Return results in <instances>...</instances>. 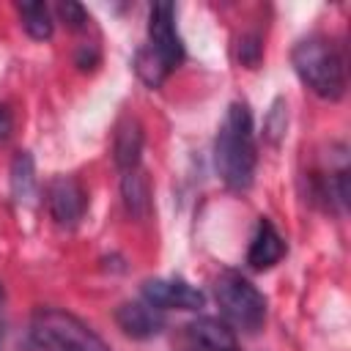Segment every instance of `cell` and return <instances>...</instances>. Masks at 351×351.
Here are the masks:
<instances>
[{
    "label": "cell",
    "mask_w": 351,
    "mask_h": 351,
    "mask_svg": "<svg viewBox=\"0 0 351 351\" xmlns=\"http://www.w3.org/2000/svg\"><path fill=\"white\" fill-rule=\"evenodd\" d=\"M255 129H252V112L247 101H233L225 112V121L214 140V165L219 178L236 189L244 192L252 186L255 178Z\"/></svg>",
    "instance_id": "obj_1"
},
{
    "label": "cell",
    "mask_w": 351,
    "mask_h": 351,
    "mask_svg": "<svg viewBox=\"0 0 351 351\" xmlns=\"http://www.w3.org/2000/svg\"><path fill=\"white\" fill-rule=\"evenodd\" d=\"M291 63L299 80L315 96L337 101L346 93V60L337 52L335 41L324 36H307L293 47Z\"/></svg>",
    "instance_id": "obj_2"
},
{
    "label": "cell",
    "mask_w": 351,
    "mask_h": 351,
    "mask_svg": "<svg viewBox=\"0 0 351 351\" xmlns=\"http://www.w3.org/2000/svg\"><path fill=\"white\" fill-rule=\"evenodd\" d=\"M214 299L230 329L255 335L266 321V296L239 271L225 269L214 280Z\"/></svg>",
    "instance_id": "obj_3"
},
{
    "label": "cell",
    "mask_w": 351,
    "mask_h": 351,
    "mask_svg": "<svg viewBox=\"0 0 351 351\" xmlns=\"http://www.w3.org/2000/svg\"><path fill=\"white\" fill-rule=\"evenodd\" d=\"M30 337L41 351H110L85 321L55 307L36 310L30 321Z\"/></svg>",
    "instance_id": "obj_4"
},
{
    "label": "cell",
    "mask_w": 351,
    "mask_h": 351,
    "mask_svg": "<svg viewBox=\"0 0 351 351\" xmlns=\"http://www.w3.org/2000/svg\"><path fill=\"white\" fill-rule=\"evenodd\" d=\"M145 49L154 55V60L170 74L184 60V44L176 30V5L162 0L151 5L148 14V44Z\"/></svg>",
    "instance_id": "obj_5"
},
{
    "label": "cell",
    "mask_w": 351,
    "mask_h": 351,
    "mask_svg": "<svg viewBox=\"0 0 351 351\" xmlns=\"http://www.w3.org/2000/svg\"><path fill=\"white\" fill-rule=\"evenodd\" d=\"M173 348L176 351H239V340L222 318L200 315L178 329Z\"/></svg>",
    "instance_id": "obj_6"
},
{
    "label": "cell",
    "mask_w": 351,
    "mask_h": 351,
    "mask_svg": "<svg viewBox=\"0 0 351 351\" xmlns=\"http://www.w3.org/2000/svg\"><path fill=\"white\" fill-rule=\"evenodd\" d=\"M47 206H49V214L52 219L66 228V230H74L82 217H85V206H88V197H85V189L77 178L71 176H55L47 186Z\"/></svg>",
    "instance_id": "obj_7"
},
{
    "label": "cell",
    "mask_w": 351,
    "mask_h": 351,
    "mask_svg": "<svg viewBox=\"0 0 351 351\" xmlns=\"http://www.w3.org/2000/svg\"><path fill=\"white\" fill-rule=\"evenodd\" d=\"M140 291H143V302L154 304L156 310H200L206 304L203 291L178 277L145 280Z\"/></svg>",
    "instance_id": "obj_8"
},
{
    "label": "cell",
    "mask_w": 351,
    "mask_h": 351,
    "mask_svg": "<svg viewBox=\"0 0 351 351\" xmlns=\"http://www.w3.org/2000/svg\"><path fill=\"white\" fill-rule=\"evenodd\" d=\"M115 321L118 326L129 335V337H137V340H145V337H154L165 329V315L162 310H156L154 304L148 302H123L118 310H115Z\"/></svg>",
    "instance_id": "obj_9"
},
{
    "label": "cell",
    "mask_w": 351,
    "mask_h": 351,
    "mask_svg": "<svg viewBox=\"0 0 351 351\" xmlns=\"http://www.w3.org/2000/svg\"><path fill=\"white\" fill-rule=\"evenodd\" d=\"M282 255H285V239L277 233V228L266 217H261L255 236L250 241V250H247V263L255 271H263V269H271L274 263H280Z\"/></svg>",
    "instance_id": "obj_10"
},
{
    "label": "cell",
    "mask_w": 351,
    "mask_h": 351,
    "mask_svg": "<svg viewBox=\"0 0 351 351\" xmlns=\"http://www.w3.org/2000/svg\"><path fill=\"white\" fill-rule=\"evenodd\" d=\"M140 154H143V126L137 118H123L115 126V140H112V156L115 165L129 173L140 167Z\"/></svg>",
    "instance_id": "obj_11"
},
{
    "label": "cell",
    "mask_w": 351,
    "mask_h": 351,
    "mask_svg": "<svg viewBox=\"0 0 351 351\" xmlns=\"http://www.w3.org/2000/svg\"><path fill=\"white\" fill-rule=\"evenodd\" d=\"M121 195H123V206H126L129 217L145 219L151 214V184H148V178H145V173L140 167L123 173Z\"/></svg>",
    "instance_id": "obj_12"
},
{
    "label": "cell",
    "mask_w": 351,
    "mask_h": 351,
    "mask_svg": "<svg viewBox=\"0 0 351 351\" xmlns=\"http://www.w3.org/2000/svg\"><path fill=\"white\" fill-rule=\"evenodd\" d=\"M11 195L19 206L33 203L36 197V165L30 151H19L11 162Z\"/></svg>",
    "instance_id": "obj_13"
},
{
    "label": "cell",
    "mask_w": 351,
    "mask_h": 351,
    "mask_svg": "<svg viewBox=\"0 0 351 351\" xmlns=\"http://www.w3.org/2000/svg\"><path fill=\"white\" fill-rule=\"evenodd\" d=\"M19 16H22V27L27 30L30 38L36 41H44L52 36L55 30V22H52V14L44 3H19Z\"/></svg>",
    "instance_id": "obj_14"
},
{
    "label": "cell",
    "mask_w": 351,
    "mask_h": 351,
    "mask_svg": "<svg viewBox=\"0 0 351 351\" xmlns=\"http://www.w3.org/2000/svg\"><path fill=\"white\" fill-rule=\"evenodd\" d=\"M285 123H288L285 101H282V99H277V101L271 104V110H269V118H266V123H263V132H266V137H269L271 143H280V137L285 134Z\"/></svg>",
    "instance_id": "obj_15"
},
{
    "label": "cell",
    "mask_w": 351,
    "mask_h": 351,
    "mask_svg": "<svg viewBox=\"0 0 351 351\" xmlns=\"http://www.w3.org/2000/svg\"><path fill=\"white\" fill-rule=\"evenodd\" d=\"M261 58H263V44H261V38H258L255 33L241 36V38H239V60H241L247 69H258Z\"/></svg>",
    "instance_id": "obj_16"
},
{
    "label": "cell",
    "mask_w": 351,
    "mask_h": 351,
    "mask_svg": "<svg viewBox=\"0 0 351 351\" xmlns=\"http://www.w3.org/2000/svg\"><path fill=\"white\" fill-rule=\"evenodd\" d=\"M58 14H60V19L71 27V30H82L90 19H88V11L80 5V3H74V0H66V3H60L58 5Z\"/></svg>",
    "instance_id": "obj_17"
},
{
    "label": "cell",
    "mask_w": 351,
    "mask_h": 351,
    "mask_svg": "<svg viewBox=\"0 0 351 351\" xmlns=\"http://www.w3.org/2000/svg\"><path fill=\"white\" fill-rule=\"evenodd\" d=\"M99 60V49L93 44H82V49L77 52V66L80 69H93Z\"/></svg>",
    "instance_id": "obj_18"
},
{
    "label": "cell",
    "mask_w": 351,
    "mask_h": 351,
    "mask_svg": "<svg viewBox=\"0 0 351 351\" xmlns=\"http://www.w3.org/2000/svg\"><path fill=\"white\" fill-rule=\"evenodd\" d=\"M11 129H14V115L5 104H0V143L11 137Z\"/></svg>",
    "instance_id": "obj_19"
},
{
    "label": "cell",
    "mask_w": 351,
    "mask_h": 351,
    "mask_svg": "<svg viewBox=\"0 0 351 351\" xmlns=\"http://www.w3.org/2000/svg\"><path fill=\"white\" fill-rule=\"evenodd\" d=\"M0 296H3V288H0Z\"/></svg>",
    "instance_id": "obj_20"
}]
</instances>
